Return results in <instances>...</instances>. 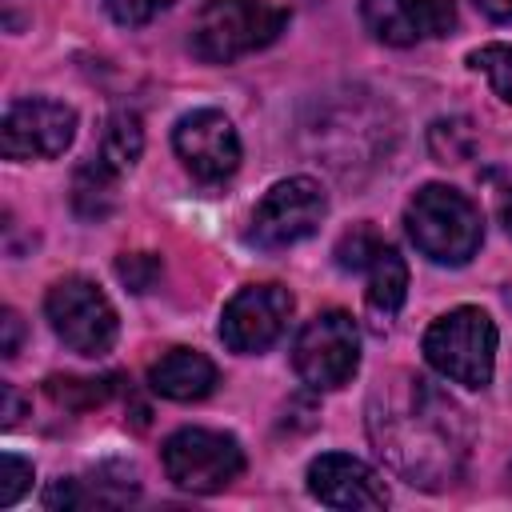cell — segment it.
<instances>
[{"label": "cell", "instance_id": "1", "mask_svg": "<svg viewBox=\"0 0 512 512\" xmlns=\"http://www.w3.org/2000/svg\"><path fill=\"white\" fill-rule=\"evenodd\" d=\"M380 400L384 408H372L368 416L376 452L408 484H452L468 456V428L460 420V408L420 376H404V388L388 396L380 392Z\"/></svg>", "mask_w": 512, "mask_h": 512}, {"label": "cell", "instance_id": "2", "mask_svg": "<svg viewBox=\"0 0 512 512\" xmlns=\"http://www.w3.org/2000/svg\"><path fill=\"white\" fill-rule=\"evenodd\" d=\"M404 228L420 256L448 268L468 264L484 240L480 208L448 184H424L404 208Z\"/></svg>", "mask_w": 512, "mask_h": 512}, {"label": "cell", "instance_id": "3", "mask_svg": "<svg viewBox=\"0 0 512 512\" xmlns=\"http://www.w3.org/2000/svg\"><path fill=\"white\" fill-rule=\"evenodd\" d=\"M496 344L500 332L484 308L460 304L444 316H436L424 332V360L452 384L484 388L496 372Z\"/></svg>", "mask_w": 512, "mask_h": 512}, {"label": "cell", "instance_id": "4", "mask_svg": "<svg viewBox=\"0 0 512 512\" xmlns=\"http://www.w3.org/2000/svg\"><path fill=\"white\" fill-rule=\"evenodd\" d=\"M288 24V12L268 0H208L192 20V52L208 64H232L268 48Z\"/></svg>", "mask_w": 512, "mask_h": 512}, {"label": "cell", "instance_id": "5", "mask_svg": "<svg viewBox=\"0 0 512 512\" xmlns=\"http://www.w3.org/2000/svg\"><path fill=\"white\" fill-rule=\"evenodd\" d=\"M44 312H48L56 340L76 356H104V352H112V344L120 336L112 300L88 276L56 280L44 296Z\"/></svg>", "mask_w": 512, "mask_h": 512}, {"label": "cell", "instance_id": "6", "mask_svg": "<svg viewBox=\"0 0 512 512\" xmlns=\"http://www.w3.org/2000/svg\"><path fill=\"white\" fill-rule=\"evenodd\" d=\"M164 476L192 492V496H212L224 492L240 472H244V448L236 436L216 432V428H180L164 440L160 448Z\"/></svg>", "mask_w": 512, "mask_h": 512}, {"label": "cell", "instance_id": "7", "mask_svg": "<svg viewBox=\"0 0 512 512\" xmlns=\"http://www.w3.org/2000/svg\"><path fill=\"white\" fill-rule=\"evenodd\" d=\"M356 364H360V328L340 308L312 316L292 344V368L316 392L344 388L356 376Z\"/></svg>", "mask_w": 512, "mask_h": 512}, {"label": "cell", "instance_id": "8", "mask_svg": "<svg viewBox=\"0 0 512 512\" xmlns=\"http://www.w3.org/2000/svg\"><path fill=\"white\" fill-rule=\"evenodd\" d=\"M328 216V196L312 176H288L264 192V200L252 212L248 244L260 252H284L300 240H308L320 220Z\"/></svg>", "mask_w": 512, "mask_h": 512}, {"label": "cell", "instance_id": "9", "mask_svg": "<svg viewBox=\"0 0 512 512\" xmlns=\"http://www.w3.org/2000/svg\"><path fill=\"white\" fill-rule=\"evenodd\" d=\"M292 308H296V300L280 284H248V288H240L220 312L224 348H232L240 356H256V352L272 348L284 336Z\"/></svg>", "mask_w": 512, "mask_h": 512}, {"label": "cell", "instance_id": "10", "mask_svg": "<svg viewBox=\"0 0 512 512\" xmlns=\"http://www.w3.org/2000/svg\"><path fill=\"white\" fill-rule=\"evenodd\" d=\"M76 136V112L60 100L32 96L16 100L0 124V148L8 160H52Z\"/></svg>", "mask_w": 512, "mask_h": 512}, {"label": "cell", "instance_id": "11", "mask_svg": "<svg viewBox=\"0 0 512 512\" xmlns=\"http://www.w3.org/2000/svg\"><path fill=\"white\" fill-rule=\"evenodd\" d=\"M172 148L200 184H220L240 168L236 124L216 108H196L180 116L172 128Z\"/></svg>", "mask_w": 512, "mask_h": 512}, {"label": "cell", "instance_id": "12", "mask_svg": "<svg viewBox=\"0 0 512 512\" xmlns=\"http://www.w3.org/2000/svg\"><path fill=\"white\" fill-rule=\"evenodd\" d=\"M360 16L376 40L408 48L444 36L456 20V0H360Z\"/></svg>", "mask_w": 512, "mask_h": 512}, {"label": "cell", "instance_id": "13", "mask_svg": "<svg viewBox=\"0 0 512 512\" xmlns=\"http://www.w3.org/2000/svg\"><path fill=\"white\" fill-rule=\"evenodd\" d=\"M308 492L328 504V508H384L388 504V488L384 480L356 456L348 452H324L308 464Z\"/></svg>", "mask_w": 512, "mask_h": 512}, {"label": "cell", "instance_id": "14", "mask_svg": "<svg viewBox=\"0 0 512 512\" xmlns=\"http://www.w3.org/2000/svg\"><path fill=\"white\" fill-rule=\"evenodd\" d=\"M140 484H136V472L124 468V464H100L92 476H68V480H56L48 492H44V504L48 508H116V504H128L136 500Z\"/></svg>", "mask_w": 512, "mask_h": 512}, {"label": "cell", "instance_id": "15", "mask_svg": "<svg viewBox=\"0 0 512 512\" xmlns=\"http://www.w3.org/2000/svg\"><path fill=\"white\" fill-rule=\"evenodd\" d=\"M148 388L164 400H176V404L204 400L216 388V364L196 348H168L148 368Z\"/></svg>", "mask_w": 512, "mask_h": 512}, {"label": "cell", "instance_id": "16", "mask_svg": "<svg viewBox=\"0 0 512 512\" xmlns=\"http://www.w3.org/2000/svg\"><path fill=\"white\" fill-rule=\"evenodd\" d=\"M364 276H368V288H364L368 312L380 324H388L400 312L404 296H408V264H404V256L388 240H380L376 252L368 256V264H364Z\"/></svg>", "mask_w": 512, "mask_h": 512}, {"label": "cell", "instance_id": "17", "mask_svg": "<svg viewBox=\"0 0 512 512\" xmlns=\"http://www.w3.org/2000/svg\"><path fill=\"white\" fill-rule=\"evenodd\" d=\"M116 180H120V172L104 156H92L72 176V208L84 220H104L116 208Z\"/></svg>", "mask_w": 512, "mask_h": 512}, {"label": "cell", "instance_id": "18", "mask_svg": "<svg viewBox=\"0 0 512 512\" xmlns=\"http://www.w3.org/2000/svg\"><path fill=\"white\" fill-rule=\"evenodd\" d=\"M144 152V124L132 108H116L104 124V144H100V156L116 168V172H128Z\"/></svg>", "mask_w": 512, "mask_h": 512}, {"label": "cell", "instance_id": "19", "mask_svg": "<svg viewBox=\"0 0 512 512\" xmlns=\"http://www.w3.org/2000/svg\"><path fill=\"white\" fill-rule=\"evenodd\" d=\"M468 64H472L476 72L488 76V84L496 88L500 100L512 104V44H488V48H476V52L468 56Z\"/></svg>", "mask_w": 512, "mask_h": 512}, {"label": "cell", "instance_id": "20", "mask_svg": "<svg viewBox=\"0 0 512 512\" xmlns=\"http://www.w3.org/2000/svg\"><path fill=\"white\" fill-rule=\"evenodd\" d=\"M108 392H112V380H80V376H52L48 380V396L56 404H68V408L100 404Z\"/></svg>", "mask_w": 512, "mask_h": 512}, {"label": "cell", "instance_id": "21", "mask_svg": "<svg viewBox=\"0 0 512 512\" xmlns=\"http://www.w3.org/2000/svg\"><path fill=\"white\" fill-rule=\"evenodd\" d=\"M116 276H120L132 292H148V288L156 284V276H160V260H156L152 252H124V256L116 260Z\"/></svg>", "mask_w": 512, "mask_h": 512}, {"label": "cell", "instance_id": "22", "mask_svg": "<svg viewBox=\"0 0 512 512\" xmlns=\"http://www.w3.org/2000/svg\"><path fill=\"white\" fill-rule=\"evenodd\" d=\"M28 484H32V464L24 456L4 452V460H0V508H12L28 492Z\"/></svg>", "mask_w": 512, "mask_h": 512}, {"label": "cell", "instance_id": "23", "mask_svg": "<svg viewBox=\"0 0 512 512\" xmlns=\"http://www.w3.org/2000/svg\"><path fill=\"white\" fill-rule=\"evenodd\" d=\"M376 244H380V236H376L372 228H352V232L336 244V260H340V268L364 272V264H368V256L376 252Z\"/></svg>", "mask_w": 512, "mask_h": 512}, {"label": "cell", "instance_id": "24", "mask_svg": "<svg viewBox=\"0 0 512 512\" xmlns=\"http://www.w3.org/2000/svg\"><path fill=\"white\" fill-rule=\"evenodd\" d=\"M168 4H172V0H104L108 16H112L116 24H124V28H140V24L156 20Z\"/></svg>", "mask_w": 512, "mask_h": 512}, {"label": "cell", "instance_id": "25", "mask_svg": "<svg viewBox=\"0 0 512 512\" xmlns=\"http://www.w3.org/2000/svg\"><path fill=\"white\" fill-rule=\"evenodd\" d=\"M0 328H4V340H0V352L12 360L16 352H20V316L8 308L4 316H0Z\"/></svg>", "mask_w": 512, "mask_h": 512}, {"label": "cell", "instance_id": "26", "mask_svg": "<svg viewBox=\"0 0 512 512\" xmlns=\"http://www.w3.org/2000/svg\"><path fill=\"white\" fill-rule=\"evenodd\" d=\"M476 4L484 8L488 20H496V24H512V0H476Z\"/></svg>", "mask_w": 512, "mask_h": 512}, {"label": "cell", "instance_id": "27", "mask_svg": "<svg viewBox=\"0 0 512 512\" xmlns=\"http://www.w3.org/2000/svg\"><path fill=\"white\" fill-rule=\"evenodd\" d=\"M16 416H20V400H16L12 384H4V424H16Z\"/></svg>", "mask_w": 512, "mask_h": 512}, {"label": "cell", "instance_id": "28", "mask_svg": "<svg viewBox=\"0 0 512 512\" xmlns=\"http://www.w3.org/2000/svg\"><path fill=\"white\" fill-rule=\"evenodd\" d=\"M504 224H508V232H512V196H508V208H504Z\"/></svg>", "mask_w": 512, "mask_h": 512}, {"label": "cell", "instance_id": "29", "mask_svg": "<svg viewBox=\"0 0 512 512\" xmlns=\"http://www.w3.org/2000/svg\"><path fill=\"white\" fill-rule=\"evenodd\" d=\"M508 476H512V472H508Z\"/></svg>", "mask_w": 512, "mask_h": 512}]
</instances>
